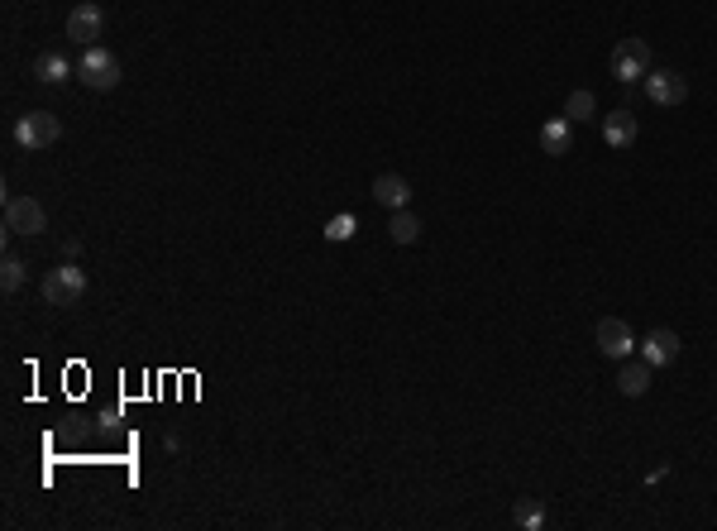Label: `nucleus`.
I'll return each instance as SVG.
<instances>
[{"label":"nucleus","mask_w":717,"mask_h":531,"mask_svg":"<svg viewBox=\"0 0 717 531\" xmlns=\"http://www.w3.org/2000/svg\"><path fill=\"white\" fill-rule=\"evenodd\" d=\"M603 139H608L612 149H631V144H636V115L631 111L603 115Z\"/></svg>","instance_id":"nucleus-12"},{"label":"nucleus","mask_w":717,"mask_h":531,"mask_svg":"<svg viewBox=\"0 0 717 531\" xmlns=\"http://www.w3.org/2000/svg\"><path fill=\"white\" fill-rule=\"evenodd\" d=\"M354 235V216H335V221L326 225V240L335 244V240H349Z\"/></svg>","instance_id":"nucleus-19"},{"label":"nucleus","mask_w":717,"mask_h":531,"mask_svg":"<svg viewBox=\"0 0 717 531\" xmlns=\"http://www.w3.org/2000/svg\"><path fill=\"white\" fill-rule=\"evenodd\" d=\"M617 388H622L627 398H646V388H651V364H646V359H627L622 374H617Z\"/></svg>","instance_id":"nucleus-13"},{"label":"nucleus","mask_w":717,"mask_h":531,"mask_svg":"<svg viewBox=\"0 0 717 531\" xmlns=\"http://www.w3.org/2000/svg\"><path fill=\"white\" fill-rule=\"evenodd\" d=\"M646 96H651L655 106H679L689 96V82L679 72H670V67H651L646 72Z\"/></svg>","instance_id":"nucleus-7"},{"label":"nucleus","mask_w":717,"mask_h":531,"mask_svg":"<svg viewBox=\"0 0 717 531\" xmlns=\"http://www.w3.org/2000/svg\"><path fill=\"white\" fill-rule=\"evenodd\" d=\"M101 34H106V10H101V5H91V0L72 5V15H67V39H72V44H82V48H91Z\"/></svg>","instance_id":"nucleus-6"},{"label":"nucleus","mask_w":717,"mask_h":531,"mask_svg":"<svg viewBox=\"0 0 717 531\" xmlns=\"http://www.w3.org/2000/svg\"><path fill=\"white\" fill-rule=\"evenodd\" d=\"M373 201H378V206H392V211H407V206H412V182L402 173H378L373 177Z\"/></svg>","instance_id":"nucleus-10"},{"label":"nucleus","mask_w":717,"mask_h":531,"mask_svg":"<svg viewBox=\"0 0 717 531\" xmlns=\"http://www.w3.org/2000/svg\"><path fill=\"white\" fill-rule=\"evenodd\" d=\"M646 72H651V44H646V39H622V44L612 48V77H617L622 87L646 82Z\"/></svg>","instance_id":"nucleus-3"},{"label":"nucleus","mask_w":717,"mask_h":531,"mask_svg":"<svg viewBox=\"0 0 717 531\" xmlns=\"http://www.w3.org/2000/svg\"><path fill=\"white\" fill-rule=\"evenodd\" d=\"M77 82L91 91H115L120 87V58H115L110 48L91 44L87 53H82V63H77Z\"/></svg>","instance_id":"nucleus-2"},{"label":"nucleus","mask_w":717,"mask_h":531,"mask_svg":"<svg viewBox=\"0 0 717 531\" xmlns=\"http://www.w3.org/2000/svg\"><path fill=\"white\" fill-rule=\"evenodd\" d=\"M574 120L569 115H560V120H550V125H541V149L550 158H565L569 149H574V130H569Z\"/></svg>","instance_id":"nucleus-11"},{"label":"nucleus","mask_w":717,"mask_h":531,"mask_svg":"<svg viewBox=\"0 0 717 531\" xmlns=\"http://www.w3.org/2000/svg\"><path fill=\"white\" fill-rule=\"evenodd\" d=\"M388 235L397 244H416V240H421V221H416L412 211H397V216H392V225H388Z\"/></svg>","instance_id":"nucleus-16"},{"label":"nucleus","mask_w":717,"mask_h":531,"mask_svg":"<svg viewBox=\"0 0 717 531\" xmlns=\"http://www.w3.org/2000/svg\"><path fill=\"white\" fill-rule=\"evenodd\" d=\"M34 77H39V82H48V87L67 82V77H72V63H67V53H44V58L34 63Z\"/></svg>","instance_id":"nucleus-14"},{"label":"nucleus","mask_w":717,"mask_h":531,"mask_svg":"<svg viewBox=\"0 0 717 531\" xmlns=\"http://www.w3.org/2000/svg\"><path fill=\"white\" fill-rule=\"evenodd\" d=\"M5 230H10V235H44L48 211L34 197H10L5 201Z\"/></svg>","instance_id":"nucleus-5"},{"label":"nucleus","mask_w":717,"mask_h":531,"mask_svg":"<svg viewBox=\"0 0 717 531\" xmlns=\"http://www.w3.org/2000/svg\"><path fill=\"white\" fill-rule=\"evenodd\" d=\"M0 288H5V292H20L24 288V259H15V254H10V259L0 264Z\"/></svg>","instance_id":"nucleus-18"},{"label":"nucleus","mask_w":717,"mask_h":531,"mask_svg":"<svg viewBox=\"0 0 717 531\" xmlns=\"http://www.w3.org/2000/svg\"><path fill=\"white\" fill-rule=\"evenodd\" d=\"M63 139V125H58V115L48 111H29L15 120V144L20 149H48V144H58Z\"/></svg>","instance_id":"nucleus-4"},{"label":"nucleus","mask_w":717,"mask_h":531,"mask_svg":"<svg viewBox=\"0 0 717 531\" xmlns=\"http://www.w3.org/2000/svg\"><path fill=\"white\" fill-rule=\"evenodd\" d=\"M512 522H517L522 531H541L545 527V508L536 503V498H522V503L512 508Z\"/></svg>","instance_id":"nucleus-15"},{"label":"nucleus","mask_w":717,"mask_h":531,"mask_svg":"<svg viewBox=\"0 0 717 531\" xmlns=\"http://www.w3.org/2000/svg\"><path fill=\"white\" fill-rule=\"evenodd\" d=\"M87 297V273L72 264V259H63L58 268H48L44 273V302L48 307H77Z\"/></svg>","instance_id":"nucleus-1"},{"label":"nucleus","mask_w":717,"mask_h":531,"mask_svg":"<svg viewBox=\"0 0 717 531\" xmlns=\"http://www.w3.org/2000/svg\"><path fill=\"white\" fill-rule=\"evenodd\" d=\"M641 359H646L651 369L674 364V359H679V335H674L670 326H655V331H646V340H641Z\"/></svg>","instance_id":"nucleus-9"},{"label":"nucleus","mask_w":717,"mask_h":531,"mask_svg":"<svg viewBox=\"0 0 717 531\" xmlns=\"http://www.w3.org/2000/svg\"><path fill=\"white\" fill-rule=\"evenodd\" d=\"M598 350L608 354V359H631V350H636V335H631L627 321L603 316V321H598Z\"/></svg>","instance_id":"nucleus-8"},{"label":"nucleus","mask_w":717,"mask_h":531,"mask_svg":"<svg viewBox=\"0 0 717 531\" xmlns=\"http://www.w3.org/2000/svg\"><path fill=\"white\" fill-rule=\"evenodd\" d=\"M565 115H569V120H593V115H598V101H593V91H569Z\"/></svg>","instance_id":"nucleus-17"}]
</instances>
